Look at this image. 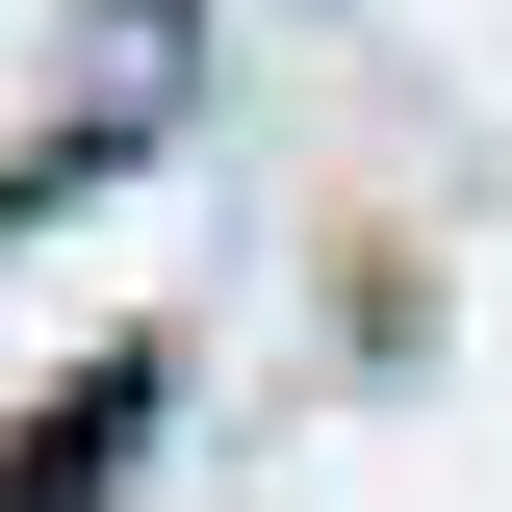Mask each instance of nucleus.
<instances>
[{"instance_id":"f257e3e1","label":"nucleus","mask_w":512,"mask_h":512,"mask_svg":"<svg viewBox=\"0 0 512 512\" xmlns=\"http://www.w3.org/2000/svg\"><path fill=\"white\" fill-rule=\"evenodd\" d=\"M154 436V359H103L77 384V410H26V436H0V512H103V461Z\"/></svg>"}]
</instances>
